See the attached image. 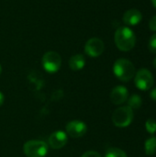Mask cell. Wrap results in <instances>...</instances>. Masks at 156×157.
<instances>
[{
    "label": "cell",
    "instance_id": "obj_3",
    "mask_svg": "<svg viewBox=\"0 0 156 157\" xmlns=\"http://www.w3.org/2000/svg\"><path fill=\"white\" fill-rule=\"evenodd\" d=\"M133 110L128 106L117 109L112 114V122L118 128H126L133 121Z\"/></svg>",
    "mask_w": 156,
    "mask_h": 157
},
{
    "label": "cell",
    "instance_id": "obj_5",
    "mask_svg": "<svg viewBox=\"0 0 156 157\" xmlns=\"http://www.w3.org/2000/svg\"><path fill=\"white\" fill-rule=\"evenodd\" d=\"M42 66L43 69L50 73V74H54L58 72L61 68L62 65V58L61 55L53 51L47 52L43 56H42Z\"/></svg>",
    "mask_w": 156,
    "mask_h": 157
},
{
    "label": "cell",
    "instance_id": "obj_24",
    "mask_svg": "<svg viewBox=\"0 0 156 157\" xmlns=\"http://www.w3.org/2000/svg\"><path fill=\"white\" fill-rule=\"evenodd\" d=\"M1 73H2V66H1V64H0V75H1Z\"/></svg>",
    "mask_w": 156,
    "mask_h": 157
},
{
    "label": "cell",
    "instance_id": "obj_12",
    "mask_svg": "<svg viewBox=\"0 0 156 157\" xmlns=\"http://www.w3.org/2000/svg\"><path fill=\"white\" fill-rule=\"evenodd\" d=\"M86 65V59L85 56L82 54H75L73 55L69 60V67L73 71H79L82 70Z\"/></svg>",
    "mask_w": 156,
    "mask_h": 157
},
{
    "label": "cell",
    "instance_id": "obj_8",
    "mask_svg": "<svg viewBox=\"0 0 156 157\" xmlns=\"http://www.w3.org/2000/svg\"><path fill=\"white\" fill-rule=\"evenodd\" d=\"M65 130H66V134H68L72 138H80L86 133L87 126L84 121L75 120L68 122L66 124Z\"/></svg>",
    "mask_w": 156,
    "mask_h": 157
},
{
    "label": "cell",
    "instance_id": "obj_19",
    "mask_svg": "<svg viewBox=\"0 0 156 157\" xmlns=\"http://www.w3.org/2000/svg\"><path fill=\"white\" fill-rule=\"evenodd\" d=\"M149 28L151 30L153 31H156V16L153 17L149 22Z\"/></svg>",
    "mask_w": 156,
    "mask_h": 157
},
{
    "label": "cell",
    "instance_id": "obj_13",
    "mask_svg": "<svg viewBox=\"0 0 156 157\" xmlns=\"http://www.w3.org/2000/svg\"><path fill=\"white\" fill-rule=\"evenodd\" d=\"M144 151L145 154L149 156L154 155L156 153V137L152 136L146 140L144 144Z\"/></svg>",
    "mask_w": 156,
    "mask_h": 157
},
{
    "label": "cell",
    "instance_id": "obj_20",
    "mask_svg": "<svg viewBox=\"0 0 156 157\" xmlns=\"http://www.w3.org/2000/svg\"><path fill=\"white\" fill-rule=\"evenodd\" d=\"M150 97H151V98H152L153 100L156 101V87L155 88H154V89L151 91V93H150Z\"/></svg>",
    "mask_w": 156,
    "mask_h": 157
},
{
    "label": "cell",
    "instance_id": "obj_11",
    "mask_svg": "<svg viewBox=\"0 0 156 157\" xmlns=\"http://www.w3.org/2000/svg\"><path fill=\"white\" fill-rule=\"evenodd\" d=\"M143 19V14L140 10L132 8L127 10L122 17L123 22L128 26H135L139 24Z\"/></svg>",
    "mask_w": 156,
    "mask_h": 157
},
{
    "label": "cell",
    "instance_id": "obj_9",
    "mask_svg": "<svg viewBox=\"0 0 156 157\" xmlns=\"http://www.w3.org/2000/svg\"><path fill=\"white\" fill-rule=\"evenodd\" d=\"M67 142H68L67 134H66V132H64L63 131L54 132L49 137V144L54 150L63 148V146H65Z\"/></svg>",
    "mask_w": 156,
    "mask_h": 157
},
{
    "label": "cell",
    "instance_id": "obj_23",
    "mask_svg": "<svg viewBox=\"0 0 156 157\" xmlns=\"http://www.w3.org/2000/svg\"><path fill=\"white\" fill-rule=\"evenodd\" d=\"M153 64H154V67L156 69V57H155V59L154 60V62H153Z\"/></svg>",
    "mask_w": 156,
    "mask_h": 157
},
{
    "label": "cell",
    "instance_id": "obj_2",
    "mask_svg": "<svg viewBox=\"0 0 156 157\" xmlns=\"http://www.w3.org/2000/svg\"><path fill=\"white\" fill-rule=\"evenodd\" d=\"M113 73L119 80L128 82L134 77L135 67L130 60L120 58L114 63Z\"/></svg>",
    "mask_w": 156,
    "mask_h": 157
},
{
    "label": "cell",
    "instance_id": "obj_7",
    "mask_svg": "<svg viewBox=\"0 0 156 157\" xmlns=\"http://www.w3.org/2000/svg\"><path fill=\"white\" fill-rule=\"evenodd\" d=\"M105 50V45L102 40L99 38H91L89 39L85 45L86 53L93 58L100 56Z\"/></svg>",
    "mask_w": 156,
    "mask_h": 157
},
{
    "label": "cell",
    "instance_id": "obj_4",
    "mask_svg": "<svg viewBox=\"0 0 156 157\" xmlns=\"http://www.w3.org/2000/svg\"><path fill=\"white\" fill-rule=\"evenodd\" d=\"M48 151V144L42 141L30 140L23 145V152L27 157H45Z\"/></svg>",
    "mask_w": 156,
    "mask_h": 157
},
{
    "label": "cell",
    "instance_id": "obj_22",
    "mask_svg": "<svg viewBox=\"0 0 156 157\" xmlns=\"http://www.w3.org/2000/svg\"><path fill=\"white\" fill-rule=\"evenodd\" d=\"M152 1V4L154 5V6L156 8V0H151Z\"/></svg>",
    "mask_w": 156,
    "mask_h": 157
},
{
    "label": "cell",
    "instance_id": "obj_18",
    "mask_svg": "<svg viewBox=\"0 0 156 157\" xmlns=\"http://www.w3.org/2000/svg\"><path fill=\"white\" fill-rule=\"evenodd\" d=\"M81 157H101V155L96 151H87L84 155H82Z\"/></svg>",
    "mask_w": 156,
    "mask_h": 157
},
{
    "label": "cell",
    "instance_id": "obj_21",
    "mask_svg": "<svg viewBox=\"0 0 156 157\" xmlns=\"http://www.w3.org/2000/svg\"><path fill=\"white\" fill-rule=\"evenodd\" d=\"M4 99H5V98H4V95L0 92V107L3 105V103H4Z\"/></svg>",
    "mask_w": 156,
    "mask_h": 157
},
{
    "label": "cell",
    "instance_id": "obj_1",
    "mask_svg": "<svg viewBox=\"0 0 156 157\" xmlns=\"http://www.w3.org/2000/svg\"><path fill=\"white\" fill-rule=\"evenodd\" d=\"M114 40L119 50L122 52H129L135 46L136 36L130 28L120 27L115 31Z\"/></svg>",
    "mask_w": 156,
    "mask_h": 157
},
{
    "label": "cell",
    "instance_id": "obj_17",
    "mask_svg": "<svg viewBox=\"0 0 156 157\" xmlns=\"http://www.w3.org/2000/svg\"><path fill=\"white\" fill-rule=\"evenodd\" d=\"M148 48H149V50H150L151 52L156 53V33L150 38L149 44H148Z\"/></svg>",
    "mask_w": 156,
    "mask_h": 157
},
{
    "label": "cell",
    "instance_id": "obj_16",
    "mask_svg": "<svg viewBox=\"0 0 156 157\" xmlns=\"http://www.w3.org/2000/svg\"><path fill=\"white\" fill-rule=\"evenodd\" d=\"M145 128H146V131L154 135V133H156V121L154 119H149L146 121L145 122Z\"/></svg>",
    "mask_w": 156,
    "mask_h": 157
},
{
    "label": "cell",
    "instance_id": "obj_15",
    "mask_svg": "<svg viewBox=\"0 0 156 157\" xmlns=\"http://www.w3.org/2000/svg\"><path fill=\"white\" fill-rule=\"evenodd\" d=\"M105 157H127V155L120 148H109L106 152Z\"/></svg>",
    "mask_w": 156,
    "mask_h": 157
},
{
    "label": "cell",
    "instance_id": "obj_10",
    "mask_svg": "<svg viewBox=\"0 0 156 157\" xmlns=\"http://www.w3.org/2000/svg\"><path fill=\"white\" fill-rule=\"evenodd\" d=\"M129 98L128 89L123 86H118L114 87L110 93V100L115 105H121L127 101Z\"/></svg>",
    "mask_w": 156,
    "mask_h": 157
},
{
    "label": "cell",
    "instance_id": "obj_14",
    "mask_svg": "<svg viewBox=\"0 0 156 157\" xmlns=\"http://www.w3.org/2000/svg\"><path fill=\"white\" fill-rule=\"evenodd\" d=\"M127 101H128V107L131 108L132 110L140 109L143 105V99L141 96L137 94H133L132 96L128 98Z\"/></svg>",
    "mask_w": 156,
    "mask_h": 157
},
{
    "label": "cell",
    "instance_id": "obj_6",
    "mask_svg": "<svg viewBox=\"0 0 156 157\" xmlns=\"http://www.w3.org/2000/svg\"><path fill=\"white\" fill-rule=\"evenodd\" d=\"M134 84L142 91H147L154 86L153 74L146 68L140 69L134 75Z\"/></svg>",
    "mask_w": 156,
    "mask_h": 157
}]
</instances>
